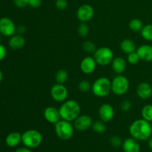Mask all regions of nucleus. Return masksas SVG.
<instances>
[{
	"instance_id": "34",
	"label": "nucleus",
	"mask_w": 152,
	"mask_h": 152,
	"mask_svg": "<svg viewBox=\"0 0 152 152\" xmlns=\"http://www.w3.org/2000/svg\"><path fill=\"white\" fill-rule=\"evenodd\" d=\"M13 2L17 7L22 8V7H25L28 5L29 0H13Z\"/></svg>"
},
{
	"instance_id": "31",
	"label": "nucleus",
	"mask_w": 152,
	"mask_h": 152,
	"mask_svg": "<svg viewBox=\"0 0 152 152\" xmlns=\"http://www.w3.org/2000/svg\"><path fill=\"white\" fill-rule=\"evenodd\" d=\"M123 140L118 136H114L111 137V139H110V143L112 146L117 148V147H120L123 145Z\"/></svg>"
},
{
	"instance_id": "18",
	"label": "nucleus",
	"mask_w": 152,
	"mask_h": 152,
	"mask_svg": "<svg viewBox=\"0 0 152 152\" xmlns=\"http://www.w3.org/2000/svg\"><path fill=\"white\" fill-rule=\"evenodd\" d=\"M25 39L24 37L20 34H16L10 37L8 41V46L13 50H17L22 49L25 46Z\"/></svg>"
},
{
	"instance_id": "39",
	"label": "nucleus",
	"mask_w": 152,
	"mask_h": 152,
	"mask_svg": "<svg viewBox=\"0 0 152 152\" xmlns=\"http://www.w3.org/2000/svg\"><path fill=\"white\" fill-rule=\"evenodd\" d=\"M148 146H149L150 149L152 150V137H150L149 139L148 140Z\"/></svg>"
},
{
	"instance_id": "8",
	"label": "nucleus",
	"mask_w": 152,
	"mask_h": 152,
	"mask_svg": "<svg viewBox=\"0 0 152 152\" xmlns=\"http://www.w3.org/2000/svg\"><path fill=\"white\" fill-rule=\"evenodd\" d=\"M50 93L53 100L57 102H63L68 98V91L64 84L56 83L52 86Z\"/></svg>"
},
{
	"instance_id": "6",
	"label": "nucleus",
	"mask_w": 152,
	"mask_h": 152,
	"mask_svg": "<svg viewBox=\"0 0 152 152\" xmlns=\"http://www.w3.org/2000/svg\"><path fill=\"white\" fill-rule=\"evenodd\" d=\"M94 58L96 64L100 66H106L112 62L114 58V52L110 48L100 47L94 53Z\"/></svg>"
},
{
	"instance_id": "33",
	"label": "nucleus",
	"mask_w": 152,
	"mask_h": 152,
	"mask_svg": "<svg viewBox=\"0 0 152 152\" xmlns=\"http://www.w3.org/2000/svg\"><path fill=\"white\" fill-rule=\"evenodd\" d=\"M132 108V102L129 100H123L121 102V105H120V108H121V111L123 112H128L129 110Z\"/></svg>"
},
{
	"instance_id": "29",
	"label": "nucleus",
	"mask_w": 152,
	"mask_h": 152,
	"mask_svg": "<svg viewBox=\"0 0 152 152\" xmlns=\"http://www.w3.org/2000/svg\"><path fill=\"white\" fill-rule=\"evenodd\" d=\"M89 33V26L86 22H81L78 27V34L81 37H87Z\"/></svg>"
},
{
	"instance_id": "40",
	"label": "nucleus",
	"mask_w": 152,
	"mask_h": 152,
	"mask_svg": "<svg viewBox=\"0 0 152 152\" xmlns=\"http://www.w3.org/2000/svg\"><path fill=\"white\" fill-rule=\"evenodd\" d=\"M2 80H3V73L2 71H1V70L0 69V83L2 82Z\"/></svg>"
},
{
	"instance_id": "5",
	"label": "nucleus",
	"mask_w": 152,
	"mask_h": 152,
	"mask_svg": "<svg viewBox=\"0 0 152 152\" xmlns=\"http://www.w3.org/2000/svg\"><path fill=\"white\" fill-rule=\"evenodd\" d=\"M74 126L71 122L60 120L55 124V133L62 140H68L74 135Z\"/></svg>"
},
{
	"instance_id": "11",
	"label": "nucleus",
	"mask_w": 152,
	"mask_h": 152,
	"mask_svg": "<svg viewBox=\"0 0 152 152\" xmlns=\"http://www.w3.org/2000/svg\"><path fill=\"white\" fill-rule=\"evenodd\" d=\"M93 124V120L91 117L86 114L80 115L74 121V129L80 132H86L91 129Z\"/></svg>"
},
{
	"instance_id": "27",
	"label": "nucleus",
	"mask_w": 152,
	"mask_h": 152,
	"mask_svg": "<svg viewBox=\"0 0 152 152\" xmlns=\"http://www.w3.org/2000/svg\"><path fill=\"white\" fill-rule=\"evenodd\" d=\"M78 88L79 90L81 92H83V93H87V92L90 91L91 90L92 85L88 80H83L80 82V83L78 85Z\"/></svg>"
},
{
	"instance_id": "38",
	"label": "nucleus",
	"mask_w": 152,
	"mask_h": 152,
	"mask_svg": "<svg viewBox=\"0 0 152 152\" xmlns=\"http://www.w3.org/2000/svg\"><path fill=\"white\" fill-rule=\"evenodd\" d=\"M14 152H33L31 148H27V147H21V148H17Z\"/></svg>"
},
{
	"instance_id": "37",
	"label": "nucleus",
	"mask_w": 152,
	"mask_h": 152,
	"mask_svg": "<svg viewBox=\"0 0 152 152\" xmlns=\"http://www.w3.org/2000/svg\"><path fill=\"white\" fill-rule=\"evenodd\" d=\"M26 31V28L24 25H19L18 27H16V32H17L18 34H20V35H23L24 34Z\"/></svg>"
},
{
	"instance_id": "16",
	"label": "nucleus",
	"mask_w": 152,
	"mask_h": 152,
	"mask_svg": "<svg viewBox=\"0 0 152 152\" xmlns=\"http://www.w3.org/2000/svg\"><path fill=\"white\" fill-rule=\"evenodd\" d=\"M140 60L145 62H152V45L148 44L142 45L137 49Z\"/></svg>"
},
{
	"instance_id": "25",
	"label": "nucleus",
	"mask_w": 152,
	"mask_h": 152,
	"mask_svg": "<svg viewBox=\"0 0 152 152\" xmlns=\"http://www.w3.org/2000/svg\"><path fill=\"white\" fill-rule=\"evenodd\" d=\"M68 78V74L66 70L61 69L56 72L55 75V80H56V83L59 84H65L67 82Z\"/></svg>"
},
{
	"instance_id": "23",
	"label": "nucleus",
	"mask_w": 152,
	"mask_h": 152,
	"mask_svg": "<svg viewBox=\"0 0 152 152\" xmlns=\"http://www.w3.org/2000/svg\"><path fill=\"white\" fill-rule=\"evenodd\" d=\"M91 129H93L94 132L97 134H103L106 131V125L105 122L102 120H96V121L93 122Z\"/></svg>"
},
{
	"instance_id": "7",
	"label": "nucleus",
	"mask_w": 152,
	"mask_h": 152,
	"mask_svg": "<svg viewBox=\"0 0 152 152\" xmlns=\"http://www.w3.org/2000/svg\"><path fill=\"white\" fill-rule=\"evenodd\" d=\"M129 85L127 77L117 74L111 81V91L117 96H123L129 91Z\"/></svg>"
},
{
	"instance_id": "41",
	"label": "nucleus",
	"mask_w": 152,
	"mask_h": 152,
	"mask_svg": "<svg viewBox=\"0 0 152 152\" xmlns=\"http://www.w3.org/2000/svg\"><path fill=\"white\" fill-rule=\"evenodd\" d=\"M151 126H152V122H151Z\"/></svg>"
},
{
	"instance_id": "14",
	"label": "nucleus",
	"mask_w": 152,
	"mask_h": 152,
	"mask_svg": "<svg viewBox=\"0 0 152 152\" xmlns=\"http://www.w3.org/2000/svg\"><path fill=\"white\" fill-rule=\"evenodd\" d=\"M43 115H44L45 120H47L49 123H51V124L55 125L61 120L59 109L53 106L47 107L45 109Z\"/></svg>"
},
{
	"instance_id": "13",
	"label": "nucleus",
	"mask_w": 152,
	"mask_h": 152,
	"mask_svg": "<svg viewBox=\"0 0 152 152\" xmlns=\"http://www.w3.org/2000/svg\"><path fill=\"white\" fill-rule=\"evenodd\" d=\"M96 61L93 56H86L80 63V70L85 74H91L94 72L96 68Z\"/></svg>"
},
{
	"instance_id": "26",
	"label": "nucleus",
	"mask_w": 152,
	"mask_h": 152,
	"mask_svg": "<svg viewBox=\"0 0 152 152\" xmlns=\"http://www.w3.org/2000/svg\"><path fill=\"white\" fill-rule=\"evenodd\" d=\"M141 115H142V119L147 120L149 123L152 122V105L151 104H148V105H145L143 108H142L141 111Z\"/></svg>"
},
{
	"instance_id": "19",
	"label": "nucleus",
	"mask_w": 152,
	"mask_h": 152,
	"mask_svg": "<svg viewBox=\"0 0 152 152\" xmlns=\"http://www.w3.org/2000/svg\"><path fill=\"white\" fill-rule=\"evenodd\" d=\"M126 66H127V62L122 56L114 57L111 62V68L114 73H116L117 74H123L126 71Z\"/></svg>"
},
{
	"instance_id": "12",
	"label": "nucleus",
	"mask_w": 152,
	"mask_h": 152,
	"mask_svg": "<svg viewBox=\"0 0 152 152\" xmlns=\"http://www.w3.org/2000/svg\"><path fill=\"white\" fill-rule=\"evenodd\" d=\"M98 114L101 120L105 123H108L114 118V109L111 104L104 103L99 107Z\"/></svg>"
},
{
	"instance_id": "10",
	"label": "nucleus",
	"mask_w": 152,
	"mask_h": 152,
	"mask_svg": "<svg viewBox=\"0 0 152 152\" xmlns=\"http://www.w3.org/2000/svg\"><path fill=\"white\" fill-rule=\"evenodd\" d=\"M94 15V10L90 4H84L80 6L77 11V17L81 22H86L91 20Z\"/></svg>"
},
{
	"instance_id": "24",
	"label": "nucleus",
	"mask_w": 152,
	"mask_h": 152,
	"mask_svg": "<svg viewBox=\"0 0 152 152\" xmlns=\"http://www.w3.org/2000/svg\"><path fill=\"white\" fill-rule=\"evenodd\" d=\"M143 23L139 19H133L130 21L129 24V27L131 31L133 32H140L143 27Z\"/></svg>"
},
{
	"instance_id": "1",
	"label": "nucleus",
	"mask_w": 152,
	"mask_h": 152,
	"mask_svg": "<svg viewBox=\"0 0 152 152\" xmlns=\"http://www.w3.org/2000/svg\"><path fill=\"white\" fill-rule=\"evenodd\" d=\"M129 133L138 141L148 140L152 134L151 123L142 118L134 120L129 127Z\"/></svg>"
},
{
	"instance_id": "3",
	"label": "nucleus",
	"mask_w": 152,
	"mask_h": 152,
	"mask_svg": "<svg viewBox=\"0 0 152 152\" xmlns=\"http://www.w3.org/2000/svg\"><path fill=\"white\" fill-rule=\"evenodd\" d=\"M42 142V135L36 129H28L22 134V142L24 146L31 149L39 146Z\"/></svg>"
},
{
	"instance_id": "15",
	"label": "nucleus",
	"mask_w": 152,
	"mask_h": 152,
	"mask_svg": "<svg viewBox=\"0 0 152 152\" xmlns=\"http://www.w3.org/2000/svg\"><path fill=\"white\" fill-rule=\"evenodd\" d=\"M137 94L141 99L146 100L152 96V87L148 83H141L137 88Z\"/></svg>"
},
{
	"instance_id": "36",
	"label": "nucleus",
	"mask_w": 152,
	"mask_h": 152,
	"mask_svg": "<svg viewBox=\"0 0 152 152\" xmlns=\"http://www.w3.org/2000/svg\"><path fill=\"white\" fill-rule=\"evenodd\" d=\"M6 55H7V50L5 47L0 43V62L5 58Z\"/></svg>"
},
{
	"instance_id": "20",
	"label": "nucleus",
	"mask_w": 152,
	"mask_h": 152,
	"mask_svg": "<svg viewBox=\"0 0 152 152\" xmlns=\"http://www.w3.org/2000/svg\"><path fill=\"white\" fill-rule=\"evenodd\" d=\"M22 142V134L13 132L8 134L5 138V143L10 148H15Z\"/></svg>"
},
{
	"instance_id": "22",
	"label": "nucleus",
	"mask_w": 152,
	"mask_h": 152,
	"mask_svg": "<svg viewBox=\"0 0 152 152\" xmlns=\"http://www.w3.org/2000/svg\"><path fill=\"white\" fill-rule=\"evenodd\" d=\"M141 36L145 40L148 42L152 41V24H148L142 27L140 31Z\"/></svg>"
},
{
	"instance_id": "9",
	"label": "nucleus",
	"mask_w": 152,
	"mask_h": 152,
	"mask_svg": "<svg viewBox=\"0 0 152 152\" xmlns=\"http://www.w3.org/2000/svg\"><path fill=\"white\" fill-rule=\"evenodd\" d=\"M16 33V26L10 18L2 17L0 19V34L10 37Z\"/></svg>"
},
{
	"instance_id": "17",
	"label": "nucleus",
	"mask_w": 152,
	"mask_h": 152,
	"mask_svg": "<svg viewBox=\"0 0 152 152\" xmlns=\"http://www.w3.org/2000/svg\"><path fill=\"white\" fill-rule=\"evenodd\" d=\"M123 150L124 152H140V145L138 140L133 137H129L125 140L123 142Z\"/></svg>"
},
{
	"instance_id": "28",
	"label": "nucleus",
	"mask_w": 152,
	"mask_h": 152,
	"mask_svg": "<svg viewBox=\"0 0 152 152\" xmlns=\"http://www.w3.org/2000/svg\"><path fill=\"white\" fill-rule=\"evenodd\" d=\"M83 48L86 53H93L96 51V45L91 41H86L83 45Z\"/></svg>"
},
{
	"instance_id": "2",
	"label": "nucleus",
	"mask_w": 152,
	"mask_h": 152,
	"mask_svg": "<svg viewBox=\"0 0 152 152\" xmlns=\"http://www.w3.org/2000/svg\"><path fill=\"white\" fill-rule=\"evenodd\" d=\"M61 120L74 122L80 115L81 108L78 102L74 99L65 100L59 108Z\"/></svg>"
},
{
	"instance_id": "32",
	"label": "nucleus",
	"mask_w": 152,
	"mask_h": 152,
	"mask_svg": "<svg viewBox=\"0 0 152 152\" xmlns=\"http://www.w3.org/2000/svg\"><path fill=\"white\" fill-rule=\"evenodd\" d=\"M55 5L58 10H64L68 7V1L67 0H56Z\"/></svg>"
},
{
	"instance_id": "4",
	"label": "nucleus",
	"mask_w": 152,
	"mask_h": 152,
	"mask_svg": "<svg viewBox=\"0 0 152 152\" xmlns=\"http://www.w3.org/2000/svg\"><path fill=\"white\" fill-rule=\"evenodd\" d=\"M91 91L97 97H105L111 91V81L107 77H99L92 84Z\"/></svg>"
},
{
	"instance_id": "35",
	"label": "nucleus",
	"mask_w": 152,
	"mask_h": 152,
	"mask_svg": "<svg viewBox=\"0 0 152 152\" xmlns=\"http://www.w3.org/2000/svg\"><path fill=\"white\" fill-rule=\"evenodd\" d=\"M28 5L33 8H38L42 5V0H29Z\"/></svg>"
},
{
	"instance_id": "21",
	"label": "nucleus",
	"mask_w": 152,
	"mask_h": 152,
	"mask_svg": "<svg viewBox=\"0 0 152 152\" xmlns=\"http://www.w3.org/2000/svg\"><path fill=\"white\" fill-rule=\"evenodd\" d=\"M120 49L123 53L129 54L137 50V46L134 42L130 39H125L120 43Z\"/></svg>"
},
{
	"instance_id": "30",
	"label": "nucleus",
	"mask_w": 152,
	"mask_h": 152,
	"mask_svg": "<svg viewBox=\"0 0 152 152\" xmlns=\"http://www.w3.org/2000/svg\"><path fill=\"white\" fill-rule=\"evenodd\" d=\"M140 58L138 53H137V50L135 52L128 54L127 62L130 63L131 65H136L140 62Z\"/></svg>"
}]
</instances>
